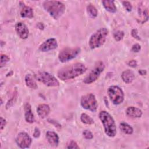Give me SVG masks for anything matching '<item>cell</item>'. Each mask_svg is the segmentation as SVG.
Segmentation results:
<instances>
[{"label":"cell","instance_id":"obj_2","mask_svg":"<svg viewBox=\"0 0 149 149\" xmlns=\"http://www.w3.org/2000/svg\"><path fill=\"white\" fill-rule=\"evenodd\" d=\"M99 118L103 124L106 134L110 137L115 136L116 134V127L112 116L107 111H102L99 113Z\"/></svg>","mask_w":149,"mask_h":149},{"label":"cell","instance_id":"obj_35","mask_svg":"<svg viewBox=\"0 0 149 149\" xmlns=\"http://www.w3.org/2000/svg\"><path fill=\"white\" fill-rule=\"evenodd\" d=\"M40 131L39 129L37 127H36L34 129V132L33 133V136L35 138H37L40 136Z\"/></svg>","mask_w":149,"mask_h":149},{"label":"cell","instance_id":"obj_11","mask_svg":"<svg viewBox=\"0 0 149 149\" xmlns=\"http://www.w3.org/2000/svg\"><path fill=\"white\" fill-rule=\"evenodd\" d=\"M58 47V43L55 38H49L44 42L40 46V50L42 52H47L54 49Z\"/></svg>","mask_w":149,"mask_h":149},{"label":"cell","instance_id":"obj_1","mask_svg":"<svg viewBox=\"0 0 149 149\" xmlns=\"http://www.w3.org/2000/svg\"><path fill=\"white\" fill-rule=\"evenodd\" d=\"M86 66L81 63H75L61 69L58 72V77L62 80L74 79L86 71Z\"/></svg>","mask_w":149,"mask_h":149},{"label":"cell","instance_id":"obj_6","mask_svg":"<svg viewBox=\"0 0 149 149\" xmlns=\"http://www.w3.org/2000/svg\"><path fill=\"white\" fill-rule=\"evenodd\" d=\"M108 96L113 104L119 105L124 100V94L122 90L117 86H111L108 89Z\"/></svg>","mask_w":149,"mask_h":149},{"label":"cell","instance_id":"obj_33","mask_svg":"<svg viewBox=\"0 0 149 149\" xmlns=\"http://www.w3.org/2000/svg\"><path fill=\"white\" fill-rule=\"evenodd\" d=\"M128 65L132 68H135L137 66V63L136 62V61L135 60H131V61H129V62H128Z\"/></svg>","mask_w":149,"mask_h":149},{"label":"cell","instance_id":"obj_12","mask_svg":"<svg viewBox=\"0 0 149 149\" xmlns=\"http://www.w3.org/2000/svg\"><path fill=\"white\" fill-rule=\"evenodd\" d=\"M15 30L22 39H26L29 36V29L22 22H18L15 25Z\"/></svg>","mask_w":149,"mask_h":149},{"label":"cell","instance_id":"obj_22","mask_svg":"<svg viewBox=\"0 0 149 149\" xmlns=\"http://www.w3.org/2000/svg\"><path fill=\"white\" fill-rule=\"evenodd\" d=\"M119 128L123 133L127 134H131L133 132L132 127L126 122H121L119 124Z\"/></svg>","mask_w":149,"mask_h":149},{"label":"cell","instance_id":"obj_17","mask_svg":"<svg viewBox=\"0 0 149 149\" xmlns=\"http://www.w3.org/2000/svg\"><path fill=\"white\" fill-rule=\"evenodd\" d=\"M121 78L125 83H130L133 81L134 79V74L132 70L127 69L122 73Z\"/></svg>","mask_w":149,"mask_h":149},{"label":"cell","instance_id":"obj_15","mask_svg":"<svg viewBox=\"0 0 149 149\" xmlns=\"http://www.w3.org/2000/svg\"><path fill=\"white\" fill-rule=\"evenodd\" d=\"M138 13H139V17H140V22L142 23L148 20V9L142 3H140L139 5Z\"/></svg>","mask_w":149,"mask_h":149},{"label":"cell","instance_id":"obj_32","mask_svg":"<svg viewBox=\"0 0 149 149\" xmlns=\"http://www.w3.org/2000/svg\"><path fill=\"white\" fill-rule=\"evenodd\" d=\"M131 34L132 36V37H133L134 38L137 39V40H140L139 36H138V31L136 29H134L132 30V32H131Z\"/></svg>","mask_w":149,"mask_h":149},{"label":"cell","instance_id":"obj_31","mask_svg":"<svg viewBox=\"0 0 149 149\" xmlns=\"http://www.w3.org/2000/svg\"><path fill=\"white\" fill-rule=\"evenodd\" d=\"M140 49H141V46L139 44H135L132 46L131 50L134 52H138L139 51H140Z\"/></svg>","mask_w":149,"mask_h":149},{"label":"cell","instance_id":"obj_3","mask_svg":"<svg viewBox=\"0 0 149 149\" xmlns=\"http://www.w3.org/2000/svg\"><path fill=\"white\" fill-rule=\"evenodd\" d=\"M43 6L55 19H58L60 17L65 10L64 4L58 1H46L43 3Z\"/></svg>","mask_w":149,"mask_h":149},{"label":"cell","instance_id":"obj_7","mask_svg":"<svg viewBox=\"0 0 149 149\" xmlns=\"http://www.w3.org/2000/svg\"><path fill=\"white\" fill-rule=\"evenodd\" d=\"M80 104L83 108L90 110L91 112H95L98 107L95 97L92 93H89L82 96L80 100Z\"/></svg>","mask_w":149,"mask_h":149},{"label":"cell","instance_id":"obj_23","mask_svg":"<svg viewBox=\"0 0 149 149\" xmlns=\"http://www.w3.org/2000/svg\"><path fill=\"white\" fill-rule=\"evenodd\" d=\"M87 11L88 15L92 18H94L97 17L98 15V11L96 8L92 4H89L88 5H87Z\"/></svg>","mask_w":149,"mask_h":149},{"label":"cell","instance_id":"obj_30","mask_svg":"<svg viewBox=\"0 0 149 149\" xmlns=\"http://www.w3.org/2000/svg\"><path fill=\"white\" fill-rule=\"evenodd\" d=\"M67 148H80L79 146L77 145L76 142L74 141V140H72L70 141Z\"/></svg>","mask_w":149,"mask_h":149},{"label":"cell","instance_id":"obj_20","mask_svg":"<svg viewBox=\"0 0 149 149\" xmlns=\"http://www.w3.org/2000/svg\"><path fill=\"white\" fill-rule=\"evenodd\" d=\"M25 83L27 87L30 88L36 89L38 88V86L33 79V76L30 74H27L25 76Z\"/></svg>","mask_w":149,"mask_h":149},{"label":"cell","instance_id":"obj_9","mask_svg":"<svg viewBox=\"0 0 149 149\" xmlns=\"http://www.w3.org/2000/svg\"><path fill=\"white\" fill-rule=\"evenodd\" d=\"M105 66L104 63L100 61L95 65L94 68L90 72L88 75L84 79L83 82L86 84H90L98 79L100 74L104 71Z\"/></svg>","mask_w":149,"mask_h":149},{"label":"cell","instance_id":"obj_25","mask_svg":"<svg viewBox=\"0 0 149 149\" xmlns=\"http://www.w3.org/2000/svg\"><path fill=\"white\" fill-rule=\"evenodd\" d=\"M124 36V33L123 31L121 30H118L113 34V37L116 41H119L121 40H122L123 37Z\"/></svg>","mask_w":149,"mask_h":149},{"label":"cell","instance_id":"obj_10","mask_svg":"<svg viewBox=\"0 0 149 149\" xmlns=\"http://www.w3.org/2000/svg\"><path fill=\"white\" fill-rule=\"evenodd\" d=\"M16 141L21 148H29L31 143V139L30 136L24 132H22L17 135Z\"/></svg>","mask_w":149,"mask_h":149},{"label":"cell","instance_id":"obj_16","mask_svg":"<svg viewBox=\"0 0 149 149\" xmlns=\"http://www.w3.org/2000/svg\"><path fill=\"white\" fill-rule=\"evenodd\" d=\"M126 115L132 118H140L143 113L141 109L135 107H129L126 111Z\"/></svg>","mask_w":149,"mask_h":149},{"label":"cell","instance_id":"obj_5","mask_svg":"<svg viewBox=\"0 0 149 149\" xmlns=\"http://www.w3.org/2000/svg\"><path fill=\"white\" fill-rule=\"evenodd\" d=\"M36 80L49 87H56L59 86L58 80L52 74L46 72H40L34 76Z\"/></svg>","mask_w":149,"mask_h":149},{"label":"cell","instance_id":"obj_26","mask_svg":"<svg viewBox=\"0 0 149 149\" xmlns=\"http://www.w3.org/2000/svg\"><path fill=\"white\" fill-rule=\"evenodd\" d=\"M9 60L10 58L8 55L2 54L1 56V67H2Z\"/></svg>","mask_w":149,"mask_h":149},{"label":"cell","instance_id":"obj_29","mask_svg":"<svg viewBox=\"0 0 149 149\" xmlns=\"http://www.w3.org/2000/svg\"><path fill=\"white\" fill-rule=\"evenodd\" d=\"M16 97H17V93H16L15 94H13V97L8 101V102L7 103V104H6V109H8V108H9L13 104V102H15V100H16Z\"/></svg>","mask_w":149,"mask_h":149},{"label":"cell","instance_id":"obj_4","mask_svg":"<svg viewBox=\"0 0 149 149\" xmlns=\"http://www.w3.org/2000/svg\"><path fill=\"white\" fill-rule=\"evenodd\" d=\"M108 34V30L105 27L100 28L93 33L89 40V46L91 49H95L102 45Z\"/></svg>","mask_w":149,"mask_h":149},{"label":"cell","instance_id":"obj_24","mask_svg":"<svg viewBox=\"0 0 149 149\" xmlns=\"http://www.w3.org/2000/svg\"><path fill=\"white\" fill-rule=\"evenodd\" d=\"M80 119L83 123H85L87 125H91L94 123V120L90 116H88V115L84 113L81 115Z\"/></svg>","mask_w":149,"mask_h":149},{"label":"cell","instance_id":"obj_36","mask_svg":"<svg viewBox=\"0 0 149 149\" xmlns=\"http://www.w3.org/2000/svg\"><path fill=\"white\" fill-rule=\"evenodd\" d=\"M139 73L141 75H146V73H147V72L146 70H144V69H140L139 70Z\"/></svg>","mask_w":149,"mask_h":149},{"label":"cell","instance_id":"obj_34","mask_svg":"<svg viewBox=\"0 0 149 149\" xmlns=\"http://www.w3.org/2000/svg\"><path fill=\"white\" fill-rule=\"evenodd\" d=\"M0 122H1V130H2L3 128L5 127V126L6 125V120L3 118L2 117H1L0 118Z\"/></svg>","mask_w":149,"mask_h":149},{"label":"cell","instance_id":"obj_19","mask_svg":"<svg viewBox=\"0 0 149 149\" xmlns=\"http://www.w3.org/2000/svg\"><path fill=\"white\" fill-rule=\"evenodd\" d=\"M105 9L110 12H115L116 11V7L114 3V1L112 0H104L102 1Z\"/></svg>","mask_w":149,"mask_h":149},{"label":"cell","instance_id":"obj_18","mask_svg":"<svg viewBox=\"0 0 149 149\" xmlns=\"http://www.w3.org/2000/svg\"><path fill=\"white\" fill-rule=\"evenodd\" d=\"M24 111H25V119L27 122L31 123L34 120V115L32 112L31 105L27 103L24 106Z\"/></svg>","mask_w":149,"mask_h":149},{"label":"cell","instance_id":"obj_13","mask_svg":"<svg viewBox=\"0 0 149 149\" xmlns=\"http://www.w3.org/2000/svg\"><path fill=\"white\" fill-rule=\"evenodd\" d=\"M46 137L49 143L54 147L58 146L59 144V137L58 134L52 131H48L46 133Z\"/></svg>","mask_w":149,"mask_h":149},{"label":"cell","instance_id":"obj_14","mask_svg":"<svg viewBox=\"0 0 149 149\" xmlns=\"http://www.w3.org/2000/svg\"><path fill=\"white\" fill-rule=\"evenodd\" d=\"M37 112L41 118H45L49 113L50 108L47 104H40L37 108Z\"/></svg>","mask_w":149,"mask_h":149},{"label":"cell","instance_id":"obj_8","mask_svg":"<svg viewBox=\"0 0 149 149\" xmlns=\"http://www.w3.org/2000/svg\"><path fill=\"white\" fill-rule=\"evenodd\" d=\"M80 49L79 47L64 48L60 51L58 54V58L61 62H66L74 58L80 52Z\"/></svg>","mask_w":149,"mask_h":149},{"label":"cell","instance_id":"obj_28","mask_svg":"<svg viewBox=\"0 0 149 149\" xmlns=\"http://www.w3.org/2000/svg\"><path fill=\"white\" fill-rule=\"evenodd\" d=\"M122 4L125 8L126 9V10H127L128 12H130L132 10V6L130 2H129V1H123Z\"/></svg>","mask_w":149,"mask_h":149},{"label":"cell","instance_id":"obj_21","mask_svg":"<svg viewBox=\"0 0 149 149\" xmlns=\"http://www.w3.org/2000/svg\"><path fill=\"white\" fill-rule=\"evenodd\" d=\"M20 15L24 18H32L33 17V10L30 6H24L20 12Z\"/></svg>","mask_w":149,"mask_h":149},{"label":"cell","instance_id":"obj_27","mask_svg":"<svg viewBox=\"0 0 149 149\" xmlns=\"http://www.w3.org/2000/svg\"><path fill=\"white\" fill-rule=\"evenodd\" d=\"M83 135L84 137L86 139H91L93 138V133L88 130H84L83 132Z\"/></svg>","mask_w":149,"mask_h":149}]
</instances>
